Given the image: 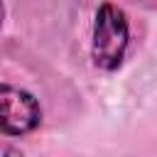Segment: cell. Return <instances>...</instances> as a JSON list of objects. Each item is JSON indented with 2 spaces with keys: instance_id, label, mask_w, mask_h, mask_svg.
Listing matches in <instances>:
<instances>
[{
  "instance_id": "6da1fadb",
  "label": "cell",
  "mask_w": 157,
  "mask_h": 157,
  "mask_svg": "<svg viewBox=\"0 0 157 157\" xmlns=\"http://www.w3.org/2000/svg\"><path fill=\"white\" fill-rule=\"evenodd\" d=\"M130 25L120 7L113 2H103L96 10L93 34H91V56L93 64L103 71H115L128 52Z\"/></svg>"
},
{
  "instance_id": "3957f363",
  "label": "cell",
  "mask_w": 157,
  "mask_h": 157,
  "mask_svg": "<svg viewBox=\"0 0 157 157\" xmlns=\"http://www.w3.org/2000/svg\"><path fill=\"white\" fill-rule=\"evenodd\" d=\"M2 20H5V0H0V27H2Z\"/></svg>"
},
{
  "instance_id": "7a4b0ae2",
  "label": "cell",
  "mask_w": 157,
  "mask_h": 157,
  "mask_svg": "<svg viewBox=\"0 0 157 157\" xmlns=\"http://www.w3.org/2000/svg\"><path fill=\"white\" fill-rule=\"evenodd\" d=\"M42 123V108L37 98L17 86L0 83V135L20 137L37 130Z\"/></svg>"
}]
</instances>
